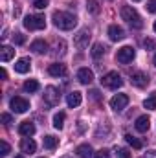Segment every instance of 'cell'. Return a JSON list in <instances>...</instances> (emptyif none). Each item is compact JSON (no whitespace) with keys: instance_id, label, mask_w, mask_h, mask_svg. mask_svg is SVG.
Returning a JSON list of instances; mask_svg holds the SVG:
<instances>
[{"instance_id":"6da1fadb","label":"cell","mask_w":156,"mask_h":158,"mask_svg":"<svg viewBox=\"0 0 156 158\" xmlns=\"http://www.w3.org/2000/svg\"><path fill=\"white\" fill-rule=\"evenodd\" d=\"M51 19H53L55 28H59V30H63V31H70V30H74V28L77 26L76 15L66 13V11H53Z\"/></svg>"},{"instance_id":"7a4b0ae2","label":"cell","mask_w":156,"mask_h":158,"mask_svg":"<svg viewBox=\"0 0 156 158\" xmlns=\"http://www.w3.org/2000/svg\"><path fill=\"white\" fill-rule=\"evenodd\" d=\"M121 19L134 30H142L143 28V20L142 17L138 15V11L132 7V6H123L121 7Z\"/></svg>"},{"instance_id":"3957f363","label":"cell","mask_w":156,"mask_h":158,"mask_svg":"<svg viewBox=\"0 0 156 158\" xmlns=\"http://www.w3.org/2000/svg\"><path fill=\"white\" fill-rule=\"evenodd\" d=\"M101 85H103L105 88L117 90V88L123 86V79H121V76H119L117 72H109V74H105V76L101 77Z\"/></svg>"},{"instance_id":"277c9868","label":"cell","mask_w":156,"mask_h":158,"mask_svg":"<svg viewBox=\"0 0 156 158\" xmlns=\"http://www.w3.org/2000/svg\"><path fill=\"white\" fill-rule=\"evenodd\" d=\"M24 28L30 30V31H35V30H44L46 28V20L42 15H28L24 19Z\"/></svg>"},{"instance_id":"5b68a950","label":"cell","mask_w":156,"mask_h":158,"mask_svg":"<svg viewBox=\"0 0 156 158\" xmlns=\"http://www.w3.org/2000/svg\"><path fill=\"white\" fill-rule=\"evenodd\" d=\"M136 57V52H134V48L132 46H123V48H119L116 53V61L117 63H121V64H127V63H132V59Z\"/></svg>"},{"instance_id":"8992f818","label":"cell","mask_w":156,"mask_h":158,"mask_svg":"<svg viewBox=\"0 0 156 158\" xmlns=\"http://www.w3.org/2000/svg\"><path fill=\"white\" fill-rule=\"evenodd\" d=\"M9 107H11V110H13V112H17V114H22V112H26V110L30 109V101H28L26 98L15 96V98H11V101H9Z\"/></svg>"},{"instance_id":"52a82bcc","label":"cell","mask_w":156,"mask_h":158,"mask_svg":"<svg viewBox=\"0 0 156 158\" xmlns=\"http://www.w3.org/2000/svg\"><path fill=\"white\" fill-rule=\"evenodd\" d=\"M44 101H46L50 107L59 105V101H61V94H59V90H57L55 86H46V90H44Z\"/></svg>"},{"instance_id":"ba28073f","label":"cell","mask_w":156,"mask_h":158,"mask_svg":"<svg viewBox=\"0 0 156 158\" xmlns=\"http://www.w3.org/2000/svg\"><path fill=\"white\" fill-rule=\"evenodd\" d=\"M127 105H129V96H127V94H116V96L110 99V107H112V110H116V112H121Z\"/></svg>"},{"instance_id":"9c48e42d","label":"cell","mask_w":156,"mask_h":158,"mask_svg":"<svg viewBox=\"0 0 156 158\" xmlns=\"http://www.w3.org/2000/svg\"><path fill=\"white\" fill-rule=\"evenodd\" d=\"M90 37H92V35H90V31H88L86 28H84V30H81L77 35L74 37V46L79 48V50H84V48L88 46V42H90Z\"/></svg>"},{"instance_id":"30bf717a","label":"cell","mask_w":156,"mask_h":158,"mask_svg":"<svg viewBox=\"0 0 156 158\" xmlns=\"http://www.w3.org/2000/svg\"><path fill=\"white\" fill-rule=\"evenodd\" d=\"M130 83H132V86H136V88H145L147 85H149V76L147 74H143V72H132V76H130Z\"/></svg>"},{"instance_id":"8fae6325","label":"cell","mask_w":156,"mask_h":158,"mask_svg":"<svg viewBox=\"0 0 156 158\" xmlns=\"http://www.w3.org/2000/svg\"><path fill=\"white\" fill-rule=\"evenodd\" d=\"M66 66L64 64H61V63H53V64H50L48 66V74L50 76H53V77H64L66 76Z\"/></svg>"},{"instance_id":"7c38bea8","label":"cell","mask_w":156,"mask_h":158,"mask_svg":"<svg viewBox=\"0 0 156 158\" xmlns=\"http://www.w3.org/2000/svg\"><path fill=\"white\" fill-rule=\"evenodd\" d=\"M77 81L81 83V85H90V83L94 81V74H92V70H88V68H79Z\"/></svg>"},{"instance_id":"4fadbf2b","label":"cell","mask_w":156,"mask_h":158,"mask_svg":"<svg viewBox=\"0 0 156 158\" xmlns=\"http://www.w3.org/2000/svg\"><path fill=\"white\" fill-rule=\"evenodd\" d=\"M30 68H31V61L28 57H22L15 63V72H18V74H28Z\"/></svg>"},{"instance_id":"5bb4252c","label":"cell","mask_w":156,"mask_h":158,"mask_svg":"<svg viewBox=\"0 0 156 158\" xmlns=\"http://www.w3.org/2000/svg\"><path fill=\"white\" fill-rule=\"evenodd\" d=\"M35 149H37V143L30 138V136H26V138H22V142H20V151L22 153H35Z\"/></svg>"},{"instance_id":"9a60e30c","label":"cell","mask_w":156,"mask_h":158,"mask_svg":"<svg viewBox=\"0 0 156 158\" xmlns=\"http://www.w3.org/2000/svg\"><path fill=\"white\" fill-rule=\"evenodd\" d=\"M109 37H110V40H121V39H125V31H123L121 26L112 24V26L109 28Z\"/></svg>"},{"instance_id":"2e32d148","label":"cell","mask_w":156,"mask_h":158,"mask_svg":"<svg viewBox=\"0 0 156 158\" xmlns=\"http://www.w3.org/2000/svg\"><path fill=\"white\" fill-rule=\"evenodd\" d=\"M134 127H136L138 132H147L149 127H151V119H149V116H140V118L136 119Z\"/></svg>"},{"instance_id":"e0dca14e","label":"cell","mask_w":156,"mask_h":158,"mask_svg":"<svg viewBox=\"0 0 156 158\" xmlns=\"http://www.w3.org/2000/svg\"><path fill=\"white\" fill-rule=\"evenodd\" d=\"M18 132H20L22 136H33V134H35V125H33L31 121H22V123L18 125Z\"/></svg>"},{"instance_id":"ac0fdd59","label":"cell","mask_w":156,"mask_h":158,"mask_svg":"<svg viewBox=\"0 0 156 158\" xmlns=\"http://www.w3.org/2000/svg\"><path fill=\"white\" fill-rule=\"evenodd\" d=\"M81 101H83L81 92H70V94H68V98H66V103H68V107H70V109L79 107V105H81Z\"/></svg>"},{"instance_id":"d6986e66","label":"cell","mask_w":156,"mask_h":158,"mask_svg":"<svg viewBox=\"0 0 156 158\" xmlns=\"http://www.w3.org/2000/svg\"><path fill=\"white\" fill-rule=\"evenodd\" d=\"M76 153H77L79 158H92L94 156V151H92V147L88 143H81L77 149H76Z\"/></svg>"},{"instance_id":"ffe728a7","label":"cell","mask_w":156,"mask_h":158,"mask_svg":"<svg viewBox=\"0 0 156 158\" xmlns=\"http://www.w3.org/2000/svg\"><path fill=\"white\" fill-rule=\"evenodd\" d=\"M13 55H15V50H13L11 46H2V48H0V59H2V63L11 61Z\"/></svg>"},{"instance_id":"44dd1931","label":"cell","mask_w":156,"mask_h":158,"mask_svg":"<svg viewBox=\"0 0 156 158\" xmlns=\"http://www.w3.org/2000/svg\"><path fill=\"white\" fill-rule=\"evenodd\" d=\"M30 50H31V52H35V53H44V52L48 50V44H46L42 39H37V40H33V42H31Z\"/></svg>"},{"instance_id":"7402d4cb","label":"cell","mask_w":156,"mask_h":158,"mask_svg":"<svg viewBox=\"0 0 156 158\" xmlns=\"http://www.w3.org/2000/svg\"><path fill=\"white\" fill-rule=\"evenodd\" d=\"M42 143H44V147H46L48 151H53V149H55V147L59 145V140H57L55 136H50V134H48V136H44Z\"/></svg>"},{"instance_id":"603a6c76","label":"cell","mask_w":156,"mask_h":158,"mask_svg":"<svg viewBox=\"0 0 156 158\" xmlns=\"http://www.w3.org/2000/svg\"><path fill=\"white\" fill-rule=\"evenodd\" d=\"M90 53H92V57L97 61V59H101V57L105 55V46L99 44V42H96V44L92 46V52H90Z\"/></svg>"},{"instance_id":"cb8c5ba5","label":"cell","mask_w":156,"mask_h":158,"mask_svg":"<svg viewBox=\"0 0 156 158\" xmlns=\"http://www.w3.org/2000/svg\"><path fill=\"white\" fill-rule=\"evenodd\" d=\"M86 9H88V13L97 15V13L101 11V7H99V0H88V2H86Z\"/></svg>"},{"instance_id":"d4e9b609","label":"cell","mask_w":156,"mask_h":158,"mask_svg":"<svg viewBox=\"0 0 156 158\" xmlns=\"http://www.w3.org/2000/svg\"><path fill=\"white\" fill-rule=\"evenodd\" d=\"M39 88H40V85H39V81H35V79H28L24 83V90L26 92H37Z\"/></svg>"},{"instance_id":"484cf974","label":"cell","mask_w":156,"mask_h":158,"mask_svg":"<svg viewBox=\"0 0 156 158\" xmlns=\"http://www.w3.org/2000/svg\"><path fill=\"white\" fill-rule=\"evenodd\" d=\"M143 107L147 110H156V92H153L145 101H143Z\"/></svg>"},{"instance_id":"4316f807","label":"cell","mask_w":156,"mask_h":158,"mask_svg":"<svg viewBox=\"0 0 156 158\" xmlns=\"http://www.w3.org/2000/svg\"><path fill=\"white\" fill-rule=\"evenodd\" d=\"M64 119H66V114H64V112H57V114L53 116V127H55V129H63Z\"/></svg>"},{"instance_id":"83f0119b","label":"cell","mask_w":156,"mask_h":158,"mask_svg":"<svg viewBox=\"0 0 156 158\" xmlns=\"http://www.w3.org/2000/svg\"><path fill=\"white\" fill-rule=\"evenodd\" d=\"M125 140H127V143L132 145L134 149H142V142H140L138 138H134L132 134H125Z\"/></svg>"},{"instance_id":"f1b7e54d","label":"cell","mask_w":156,"mask_h":158,"mask_svg":"<svg viewBox=\"0 0 156 158\" xmlns=\"http://www.w3.org/2000/svg\"><path fill=\"white\" fill-rule=\"evenodd\" d=\"M11 153V147H9V143L6 142V140H2L0 142V156H7Z\"/></svg>"},{"instance_id":"f546056e","label":"cell","mask_w":156,"mask_h":158,"mask_svg":"<svg viewBox=\"0 0 156 158\" xmlns=\"http://www.w3.org/2000/svg\"><path fill=\"white\" fill-rule=\"evenodd\" d=\"M143 46H145V50H156V39H147L143 40Z\"/></svg>"},{"instance_id":"4dcf8cb0","label":"cell","mask_w":156,"mask_h":158,"mask_svg":"<svg viewBox=\"0 0 156 158\" xmlns=\"http://www.w3.org/2000/svg\"><path fill=\"white\" fill-rule=\"evenodd\" d=\"M13 42H15V44H24V42H26V35L15 33V35H13Z\"/></svg>"},{"instance_id":"1f68e13d","label":"cell","mask_w":156,"mask_h":158,"mask_svg":"<svg viewBox=\"0 0 156 158\" xmlns=\"http://www.w3.org/2000/svg\"><path fill=\"white\" fill-rule=\"evenodd\" d=\"M94 158H110V153H109L107 149H101V151L94 153Z\"/></svg>"},{"instance_id":"d6a6232c","label":"cell","mask_w":156,"mask_h":158,"mask_svg":"<svg viewBox=\"0 0 156 158\" xmlns=\"http://www.w3.org/2000/svg\"><path fill=\"white\" fill-rule=\"evenodd\" d=\"M48 6V0H33V7H37V9H44Z\"/></svg>"},{"instance_id":"836d02e7","label":"cell","mask_w":156,"mask_h":158,"mask_svg":"<svg viewBox=\"0 0 156 158\" xmlns=\"http://www.w3.org/2000/svg\"><path fill=\"white\" fill-rule=\"evenodd\" d=\"M116 156L117 158H130V153L127 149H117L116 151Z\"/></svg>"},{"instance_id":"e575fe53","label":"cell","mask_w":156,"mask_h":158,"mask_svg":"<svg viewBox=\"0 0 156 158\" xmlns=\"http://www.w3.org/2000/svg\"><path fill=\"white\" fill-rule=\"evenodd\" d=\"M145 7H147V11H149V13H156V0H149Z\"/></svg>"},{"instance_id":"d590c367","label":"cell","mask_w":156,"mask_h":158,"mask_svg":"<svg viewBox=\"0 0 156 158\" xmlns=\"http://www.w3.org/2000/svg\"><path fill=\"white\" fill-rule=\"evenodd\" d=\"M2 121H4V125H11L13 123V118H11V114H2Z\"/></svg>"},{"instance_id":"8d00e7d4","label":"cell","mask_w":156,"mask_h":158,"mask_svg":"<svg viewBox=\"0 0 156 158\" xmlns=\"http://www.w3.org/2000/svg\"><path fill=\"white\" fill-rule=\"evenodd\" d=\"M143 158H156V151H147Z\"/></svg>"},{"instance_id":"74e56055","label":"cell","mask_w":156,"mask_h":158,"mask_svg":"<svg viewBox=\"0 0 156 158\" xmlns=\"http://www.w3.org/2000/svg\"><path fill=\"white\" fill-rule=\"evenodd\" d=\"M0 74H2V77H4V79L7 77V72H6V70H4V68H2V70H0Z\"/></svg>"},{"instance_id":"f35d334b","label":"cell","mask_w":156,"mask_h":158,"mask_svg":"<svg viewBox=\"0 0 156 158\" xmlns=\"http://www.w3.org/2000/svg\"><path fill=\"white\" fill-rule=\"evenodd\" d=\"M153 63H154V66H156V55H154V59H153Z\"/></svg>"},{"instance_id":"ab89813d","label":"cell","mask_w":156,"mask_h":158,"mask_svg":"<svg viewBox=\"0 0 156 158\" xmlns=\"http://www.w3.org/2000/svg\"><path fill=\"white\" fill-rule=\"evenodd\" d=\"M15 158H24V156H22V155H18V156H15Z\"/></svg>"},{"instance_id":"60d3db41","label":"cell","mask_w":156,"mask_h":158,"mask_svg":"<svg viewBox=\"0 0 156 158\" xmlns=\"http://www.w3.org/2000/svg\"><path fill=\"white\" fill-rule=\"evenodd\" d=\"M153 28H154V31H156V22H154V26H153Z\"/></svg>"},{"instance_id":"b9f144b4","label":"cell","mask_w":156,"mask_h":158,"mask_svg":"<svg viewBox=\"0 0 156 158\" xmlns=\"http://www.w3.org/2000/svg\"><path fill=\"white\" fill-rule=\"evenodd\" d=\"M132 2H140V0H132Z\"/></svg>"},{"instance_id":"7bdbcfd3","label":"cell","mask_w":156,"mask_h":158,"mask_svg":"<svg viewBox=\"0 0 156 158\" xmlns=\"http://www.w3.org/2000/svg\"><path fill=\"white\" fill-rule=\"evenodd\" d=\"M63 158H70V156H63Z\"/></svg>"},{"instance_id":"ee69618b","label":"cell","mask_w":156,"mask_h":158,"mask_svg":"<svg viewBox=\"0 0 156 158\" xmlns=\"http://www.w3.org/2000/svg\"><path fill=\"white\" fill-rule=\"evenodd\" d=\"M40 158H44V156H40Z\"/></svg>"}]
</instances>
